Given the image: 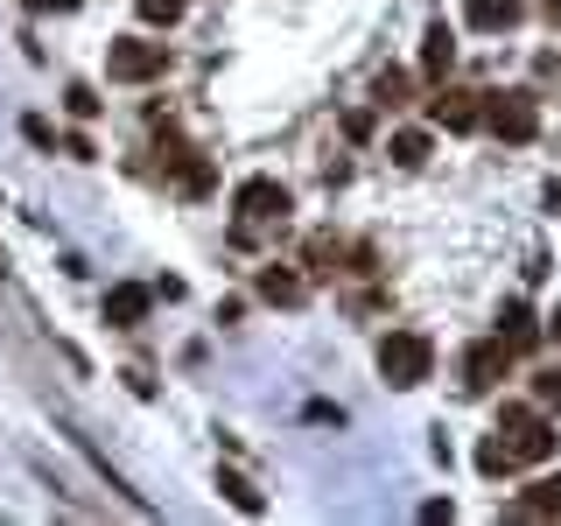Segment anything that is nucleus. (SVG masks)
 I'll use <instances>...</instances> for the list:
<instances>
[{
  "mask_svg": "<svg viewBox=\"0 0 561 526\" xmlns=\"http://www.w3.org/2000/svg\"><path fill=\"white\" fill-rule=\"evenodd\" d=\"M561 513V478H534L519 499V519H554Z\"/></svg>",
  "mask_w": 561,
  "mask_h": 526,
  "instance_id": "obj_11",
  "label": "nucleus"
},
{
  "mask_svg": "<svg viewBox=\"0 0 561 526\" xmlns=\"http://www.w3.org/2000/svg\"><path fill=\"white\" fill-rule=\"evenodd\" d=\"M239 225H274V218H288V183H274V175H245L239 183Z\"/></svg>",
  "mask_w": 561,
  "mask_h": 526,
  "instance_id": "obj_3",
  "label": "nucleus"
},
{
  "mask_svg": "<svg viewBox=\"0 0 561 526\" xmlns=\"http://www.w3.org/2000/svg\"><path fill=\"white\" fill-rule=\"evenodd\" d=\"M400 99H408V70H386V78H379V105H400Z\"/></svg>",
  "mask_w": 561,
  "mask_h": 526,
  "instance_id": "obj_19",
  "label": "nucleus"
},
{
  "mask_svg": "<svg viewBox=\"0 0 561 526\" xmlns=\"http://www.w3.org/2000/svg\"><path fill=\"white\" fill-rule=\"evenodd\" d=\"M534 400H540V408H561V373H540L534 379Z\"/></svg>",
  "mask_w": 561,
  "mask_h": 526,
  "instance_id": "obj_20",
  "label": "nucleus"
},
{
  "mask_svg": "<svg viewBox=\"0 0 561 526\" xmlns=\"http://www.w3.org/2000/svg\"><path fill=\"white\" fill-rule=\"evenodd\" d=\"M386 155H393L400 169H421V162H428V134H421V127H400L393 140H386Z\"/></svg>",
  "mask_w": 561,
  "mask_h": 526,
  "instance_id": "obj_13",
  "label": "nucleus"
},
{
  "mask_svg": "<svg viewBox=\"0 0 561 526\" xmlns=\"http://www.w3.org/2000/svg\"><path fill=\"white\" fill-rule=\"evenodd\" d=\"M0 281H8V253H0Z\"/></svg>",
  "mask_w": 561,
  "mask_h": 526,
  "instance_id": "obj_23",
  "label": "nucleus"
},
{
  "mask_svg": "<svg viewBox=\"0 0 561 526\" xmlns=\"http://www.w3.org/2000/svg\"><path fill=\"white\" fill-rule=\"evenodd\" d=\"M379 373H386V386H421L435 373V344L421 338V330H393V338H379Z\"/></svg>",
  "mask_w": 561,
  "mask_h": 526,
  "instance_id": "obj_1",
  "label": "nucleus"
},
{
  "mask_svg": "<svg viewBox=\"0 0 561 526\" xmlns=\"http://www.w3.org/2000/svg\"><path fill=\"white\" fill-rule=\"evenodd\" d=\"M28 8H43V14L57 8V14H70V8H78V0H28Z\"/></svg>",
  "mask_w": 561,
  "mask_h": 526,
  "instance_id": "obj_21",
  "label": "nucleus"
},
{
  "mask_svg": "<svg viewBox=\"0 0 561 526\" xmlns=\"http://www.w3.org/2000/svg\"><path fill=\"white\" fill-rule=\"evenodd\" d=\"M456 64V43H449V22H435L428 35H421V70H428V78H443V70Z\"/></svg>",
  "mask_w": 561,
  "mask_h": 526,
  "instance_id": "obj_12",
  "label": "nucleus"
},
{
  "mask_svg": "<svg viewBox=\"0 0 561 526\" xmlns=\"http://www.w3.org/2000/svg\"><path fill=\"white\" fill-rule=\"evenodd\" d=\"M64 105H70L78 119H92V113H99V92H92V84H70V92H64Z\"/></svg>",
  "mask_w": 561,
  "mask_h": 526,
  "instance_id": "obj_18",
  "label": "nucleus"
},
{
  "mask_svg": "<svg viewBox=\"0 0 561 526\" xmlns=\"http://www.w3.org/2000/svg\"><path fill=\"white\" fill-rule=\"evenodd\" d=\"M478 470H484V478H505V470H519V456L505 449V435H491V443L478 449Z\"/></svg>",
  "mask_w": 561,
  "mask_h": 526,
  "instance_id": "obj_15",
  "label": "nucleus"
},
{
  "mask_svg": "<svg viewBox=\"0 0 561 526\" xmlns=\"http://www.w3.org/2000/svg\"><path fill=\"white\" fill-rule=\"evenodd\" d=\"M505 373H513V344L505 338H484V344L463 351V393H491Z\"/></svg>",
  "mask_w": 561,
  "mask_h": 526,
  "instance_id": "obj_6",
  "label": "nucleus"
},
{
  "mask_svg": "<svg viewBox=\"0 0 561 526\" xmlns=\"http://www.w3.org/2000/svg\"><path fill=\"white\" fill-rule=\"evenodd\" d=\"M148 302H154V288H140V281H119V288L105 295V323H113V330H140V323H148Z\"/></svg>",
  "mask_w": 561,
  "mask_h": 526,
  "instance_id": "obj_7",
  "label": "nucleus"
},
{
  "mask_svg": "<svg viewBox=\"0 0 561 526\" xmlns=\"http://www.w3.org/2000/svg\"><path fill=\"white\" fill-rule=\"evenodd\" d=\"M183 8H190V0H140V22H154V28H175V22H183Z\"/></svg>",
  "mask_w": 561,
  "mask_h": 526,
  "instance_id": "obj_17",
  "label": "nucleus"
},
{
  "mask_svg": "<svg viewBox=\"0 0 561 526\" xmlns=\"http://www.w3.org/2000/svg\"><path fill=\"white\" fill-rule=\"evenodd\" d=\"M105 70H113V84H148L169 70V43H134V35H119V43H105Z\"/></svg>",
  "mask_w": 561,
  "mask_h": 526,
  "instance_id": "obj_2",
  "label": "nucleus"
},
{
  "mask_svg": "<svg viewBox=\"0 0 561 526\" xmlns=\"http://www.w3.org/2000/svg\"><path fill=\"white\" fill-rule=\"evenodd\" d=\"M463 22L484 28V35H499V28L519 22V0H463Z\"/></svg>",
  "mask_w": 561,
  "mask_h": 526,
  "instance_id": "obj_9",
  "label": "nucleus"
},
{
  "mask_svg": "<svg viewBox=\"0 0 561 526\" xmlns=\"http://www.w3.org/2000/svg\"><path fill=\"white\" fill-rule=\"evenodd\" d=\"M548 8H554V14H561V0H548Z\"/></svg>",
  "mask_w": 561,
  "mask_h": 526,
  "instance_id": "obj_24",
  "label": "nucleus"
},
{
  "mask_svg": "<svg viewBox=\"0 0 561 526\" xmlns=\"http://www.w3.org/2000/svg\"><path fill=\"white\" fill-rule=\"evenodd\" d=\"M260 295H267V302H302V281L280 274V267H267V274H260Z\"/></svg>",
  "mask_w": 561,
  "mask_h": 526,
  "instance_id": "obj_16",
  "label": "nucleus"
},
{
  "mask_svg": "<svg viewBox=\"0 0 561 526\" xmlns=\"http://www.w3.org/2000/svg\"><path fill=\"white\" fill-rule=\"evenodd\" d=\"M499 338L513 344V351H534V338H540L534 309H526V302H505V309H499Z\"/></svg>",
  "mask_w": 561,
  "mask_h": 526,
  "instance_id": "obj_10",
  "label": "nucleus"
},
{
  "mask_svg": "<svg viewBox=\"0 0 561 526\" xmlns=\"http://www.w3.org/2000/svg\"><path fill=\"white\" fill-rule=\"evenodd\" d=\"M548 330H554V338H561V309H554V316H548Z\"/></svg>",
  "mask_w": 561,
  "mask_h": 526,
  "instance_id": "obj_22",
  "label": "nucleus"
},
{
  "mask_svg": "<svg viewBox=\"0 0 561 526\" xmlns=\"http://www.w3.org/2000/svg\"><path fill=\"white\" fill-rule=\"evenodd\" d=\"M484 127L499 134V140H534L540 134V105L526 99V92H499L484 105Z\"/></svg>",
  "mask_w": 561,
  "mask_h": 526,
  "instance_id": "obj_5",
  "label": "nucleus"
},
{
  "mask_svg": "<svg viewBox=\"0 0 561 526\" xmlns=\"http://www.w3.org/2000/svg\"><path fill=\"white\" fill-rule=\"evenodd\" d=\"M499 435H505V449H513L519 464H548V456H554V443H561V435H554L540 414H519V408L499 421Z\"/></svg>",
  "mask_w": 561,
  "mask_h": 526,
  "instance_id": "obj_4",
  "label": "nucleus"
},
{
  "mask_svg": "<svg viewBox=\"0 0 561 526\" xmlns=\"http://www.w3.org/2000/svg\"><path fill=\"white\" fill-rule=\"evenodd\" d=\"M218 491H225V499H232V505H239V513H267V499H260V491H253V484H245V478H239V470H225V478H218Z\"/></svg>",
  "mask_w": 561,
  "mask_h": 526,
  "instance_id": "obj_14",
  "label": "nucleus"
},
{
  "mask_svg": "<svg viewBox=\"0 0 561 526\" xmlns=\"http://www.w3.org/2000/svg\"><path fill=\"white\" fill-rule=\"evenodd\" d=\"M428 119H435V127H449V134H470V127H484V105L470 99V92H435L428 99Z\"/></svg>",
  "mask_w": 561,
  "mask_h": 526,
  "instance_id": "obj_8",
  "label": "nucleus"
}]
</instances>
